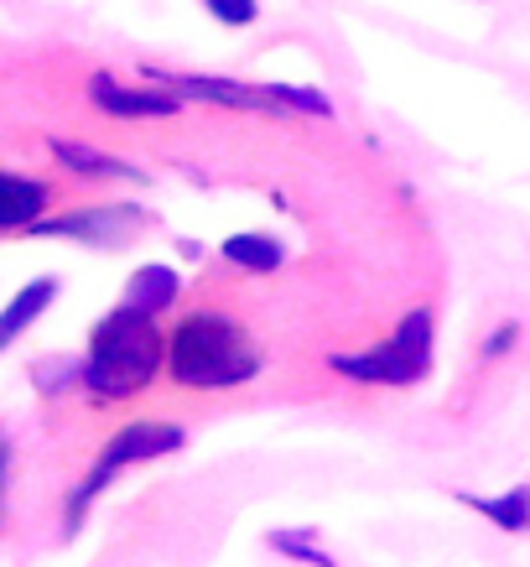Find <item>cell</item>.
<instances>
[{"instance_id":"obj_1","label":"cell","mask_w":530,"mask_h":567,"mask_svg":"<svg viewBox=\"0 0 530 567\" xmlns=\"http://www.w3.org/2000/svg\"><path fill=\"white\" fill-rule=\"evenodd\" d=\"M79 360H84L79 395L89 406H125L131 395L152 391L156 375L167 370V333L156 328V318L110 308L89 328V344Z\"/></svg>"},{"instance_id":"obj_2","label":"cell","mask_w":530,"mask_h":567,"mask_svg":"<svg viewBox=\"0 0 530 567\" xmlns=\"http://www.w3.org/2000/svg\"><path fill=\"white\" fill-rule=\"evenodd\" d=\"M260 364H266V354H260L256 333L229 312L204 308L172 323L162 375L177 391H235V385H250L260 375Z\"/></svg>"},{"instance_id":"obj_3","label":"cell","mask_w":530,"mask_h":567,"mask_svg":"<svg viewBox=\"0 0 530 567\" xmlns=\"http://www.w3.org/2000/svg\"><path fill=\"white\" fill-rule=\"evenodd\" d=\"M183 447H188V432L177 427V422H167V416H146V422H125V427H115L110 437H104L100 453H94L89 474L73 484L69 499H63V536H79V532H84L89 511H94V499H100L110 484L121 480L125 468L156 464V458L183 453Z\"/></svg>"},{"instance_id":"obj_4","label":"cell","mask_w":530,"mask_h":567,"mask_svg":"<svg viewBox=\"0 0 530 567\" xmlns=\"http://www.w3.org/2000/svg\"><path fill=\"white\" fill-rule=\"evenodd\" d=\"M432 360H437V318H432V308H411L380 344L333 354L328 364H333V375L354 380V385L406 391V385H422L432 375Z\"/></svg>"},{"instance_id":"obj_5","label":"cell","mask_w":530,"mask_h":567,"mask_svg":"<svg viewBox=\"0 0 530 567\" xmlns=\"http://www.w3.org/2000/svg\"><path fill=\"white\" fill-rule=\"evenodd\" d=\"M146 79L162 89H172L183 104H219V110H250V115H333V100L323 89L308 84H235V79H208V73H167L146 69Z\"/></svg>"},{"instance_id":"obj_6","label":"cell","mask_w":530,"mask_h":567,"mask_svg":"<svg viewBox=\"0 0 530 567\" xmlns=\"http://www.w3.org/2000/svg\"><path fill=\"white\" fill-rule=\"evenodd\" d=\"M152 224V214L136 204H89V208H69V214H42L32 224V235L42 240H73L89 250H121L125 240H136L141 229Z\"/></svg>"},{"instance_id":"obj_7","label":"cell","mask_w":530,"mask_h":567,"mask_svg":"<svg viewBox=\"0 0 530 567\" xmlns=\"http://www.w3.org/2000/svg\"><path fill=\"white\" fill-rule=\"evenodd\" d=\"M89 100L100 115L110 121H172V115H183V100L172 94V89H131L121 84L115 73H94L89 79Z\"/></svg>"},{"instance_id":"obj_8","label":"cell","mask_w":530,"mask_h":567,"mask_svg":"<svg viewBox=\"0 0 530 567\" xmlns=\"http://www.w3.org/2000/svg\"><path fill=\"white\" fill-rule=\"evenodd\" d=\"M48 152H52V162H58L63 173L84 177V183H136V188H141V183H152V177L141 173L136 162H125V156H110V152H100V146H89V141L52 136Z\"/></svg>"},{"instance_id":"obj_9","label":"cell","mask_w":530,"mask_h":567,"mask_svg":"<svg viewBox=\"0 0 530 567\" xmlns=\"http://www.w3.org/2000/svg\"><path fill=\"white\" fill-rule=\"evenodd\" d=\"M177 297H183V271L172 260H146V266H136L125 276V292L115 308L141 312V318H162Z\"/></svg>"},{"instance_id":"obj_10","label":"cell","mask_w":530,"mask_h":567,"mask_svg":"<svg viewBox=\"0 0 530 567\" xmlns=\"http://www.w3.org/2000/svg\"><path fill=\"white\" fill-rule=\"evenodd\" d=\"M48 204H52L48 183L0 167V235H21V229L32 235V224L48 214Z\"/></svg>"},{"instance_id":"obj_11","label":"cell","mask_w":530,"mask_h":567,"mask_svg":"<svg viewBox=\"0 0 530 567\" xmlns=\"http://www.w3.org/2000/svg\"><path fill=\"white\" fill-rule=\"evenodd\" d=\"M52 302H58V276H32L21 292L6 297V308H0V354L17 344L21 333H27Z\"/></svg>"},{"instance_id":"obj_12","label":"cell","mask_w":530,"mask_h":567,"mask_svg":"<svg viewBox=\"0 0 530 567\" xmlns=\"http://www.w3.org/2000/svg\"><path fill=\"white\" fill-rule=\"evenodd\" d=\"M458 505H468L474 516H484L489 526H499V532H510V536L530 532V484H510L505 495H468L463 489Z\"/></svg>"},{"instance_id":"obj_13","label":"cell","mask_w":530,"mask_h":567,"mask_svg":"<svg viewBox=\"0 0 530 567\" xmlns=\"http://www.w3.org/2000/svg\"><path fill=\"white\" fill-rule=\"evenodd\" d=\"M219 256L250 276H276L287 266V245L276 240V235H229L219 245Z\"/></svg>"},{"instance_id":"obj_14","label":"cell","mask_w":530,"mask_h":567,"mask_svg":"<svg viewBox=\"0 0 530 567\" xmlns=\"http://www.w3.org/2000/svg\"><path fill=\"white\" fill-rule=\"evenodd\" d=\"M79 380H84V360H79V354L32 364V385H37V395H48V401H58V395H79Z\"/></svg>"},{"instance_id":"obj_15","label":"cell","mask_w":530,"mask_h":567,"mask_svg":"<svg viewBox=\"0 0 530 567\" xmlns=\"http://www.w3.org/2000/svg\"><path fill=\"white\" fill-rule=\"evenodd\" d=\"M266 547L297 567H339L318 542H312V532H287V526H276V532H266Z\"/></svg>"},{"instance_id":"obj_16","label":"cell","mask_w":530,"mask_h":567,"mask_svg":"<svg viewBox=\"0 0 530 567\" xmlns=\"http://www.w3.org/2000/svg\"><path fill=\"white\" fill-rule=\"evenodd\" d=\"M204 6L219 27H256V17H260L256 0H204Z\"/></svg>"},{"instance_id":"obj_17","label":"cell","mask_w":530,"mask_h":567,"mask_svg":"<svg viewBox=\"0 0 530 567\" xmlns=\"http://www.w3.org/2000/svg\"><path fill=\"white\" fill-rule=\"evenodd\" d=\"M515 344H520V323H499L495 333L479 344V360H505Z\"/></svg>"},{"instance_id":"obj_18","label":"cell","mask_w":530,"mask_h":567,"mask_svg":"<svg viewBox=\"0 0 530 567\" xmlns=\"http://www.w3.org/2000/svg\"><path fill=\"white\" fill-rule=\"evenodd\" d=\"M11 458H17V453H11V437L0 432V526H6V495H11Z\"/></svg>"}]
</instances>
